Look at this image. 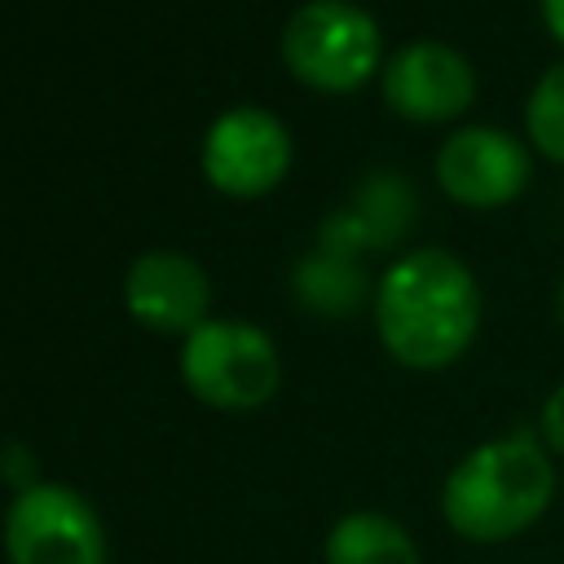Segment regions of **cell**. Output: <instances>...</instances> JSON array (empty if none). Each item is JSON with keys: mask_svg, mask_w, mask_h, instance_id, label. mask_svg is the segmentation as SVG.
Here are the masks:
<instances>
[{"mask_svg": "<svg viewBox=\"0 0 564 564\" xmlns=\"http://www.w3.org/2000/svg\"><path fill=\"white\" fill-rule=\"evenodd\" d=\"M480 326V286L471 269L441 247L401 256L375 291V330L405 370H445Z\"/></svg>", "mask_w": 564, "mask_h": 564, "instance_id": "1", "label": "cell"}, {"mask_svg": "<svg viewBox=\"0 0 564 564\" xmlns=\"http://www.w3.org/2000/svg\"><path fill=\"white\" fill-rule=\"evenodd\" d=\"M555 498L551 449L533 432H507L454 463L441 485L445 524L467 542H507L538 524Z\"/></svg>", "mask_w": 564, "mask_h": 564, "instance_id": "2", "label": "cell"}, {"mask_svg": "<svg viewBox=\"0 0 564 564\" xmlns=\"http://www.w3.org/2000/svg\"><path fill=\"white\" fill-rule=\"evenodd\" d=\"M379 26L361 4L308 0L286 18L282 57L291 75L317 93H352L379 70Z\"/></svg>", "mask_w": 564, "mask_h": 564, "instance_id": "3", "label": "cell"}, {"mask_svg": "<svg viewBox=\"0 0 564 564\" xmlns=\"http://www.w3.org/2000/svg\"><path fill=\"white\" fill-rule=\"evenodd\" d=\"M181 375L189 392L216 410H256L278 392L282 357L260 326L207 317L185 335Z\"/></svg>", "mask_w": 564, "mask_h": 564, "instance_id": "4", "label": "cell"}, {"mask_svg": "<svg viewBox=\"0 0 564 564\" xmlns=\"http://www.w3.org/2000/svg\"><path fill=\"white\" fill-rule=\"evenodd\" d=\"M9 564H106V529L66 485H26L4 516Z\"/></svg>", "mask_w": 564, "mask_h": 564, "instance_id": "5", "label": "cell"}, {"mask_svg": "<svg viewBox=\"0 0 564 564\" xmlns=\"http://www.w3.org/2000/svg\"><path fill=\"white\" fill-rule=\"evenodd\" d=\"M533 154L520 137L494 123H467L449 132L436 150V181L458 207L494 212L529 189Z\"/></svg>", "mask_w": 564, "mask_h": 564, "instance_id": "6", "label": "cell"}, {"mask_svg": "<svg viewBox=\"0 0 564 564\" xmlns=\"http://www.w3.org/2000/svg\"><path fill=\"white\" fill-rule=\"evenodd\" d=\"M291 167V137L260 106L225 110L203 137V176L229 198L269 194Z\"/></svg>", "mask_w": 564, "mask_h": 564, "instance_id": "7", "label": "cell"}, {"mask_svg": "<svg viewBox=\"0 0 564 564\" xmlns=\"http://www.w3.org/2000/svg\"><path fill=\"white\" fill-rule=\"evenodd\" d=\"M383 101L410 123H449L476 101V70L454 44L414 40L388 57Z\"/></svg>", "mask_w": 564, "mask_h": 564, "instance_id": "8", "label": "cell"}, {"mask_svg": "<svg viewBox=\"0 0 564 564\" xmlns=\"http://www.w3.org/2000/svg\"><path fill=\"white\" fill-rule=\"evenodd\" d=\"M123 300L141 326H150L159 335H189L207 322L212 282L189 256L150 251V256L132 260L128 282H123Z\"/></svg>", "mask_w": 564, "mask_h": 564, "instance_id": "9", "label": "cell"}, {"mask_svg": "<svg viewBox=\"0 0 564 564\" xmlns=\"http://www.w3.org/2000/svg\"><path fill=\"white\" fill-rule=\"evenodd\" d=\"M326 564H423L414 538L383 511H348L326 533Z\"/></svg>", "mask_w": 564, "mask_h": 564, "instance_id": "10", "label": "cell"}, {"mask_svg": "<svg viewBox=\"0 0 564 564\" xmlns=\"http://www.w3.org/2000/svg\"><path fill=\"white\" fill-rule=\"evenodd\" d=\"M524 132H529V145L564 167V62L546 66L538 75V84L529 88V101H524Z\"/></svg>", "mask_w": 564, "mask_h": 564, "instance_id": "11", "label": "cell"}, {"mask_svg": "<svg viewBox=\"0 0 564 564\" xmlns=\"http://www.w3.org/2000/svg\"><path fill=\"white\" fill-rule=\"evenodd\" d=\"M295 286H300L304 304H313L322 313H348L361 304V291H366L361 273L348 264V256H330V251L308 256L295 273Z\"/></svg>", "mask_w": 564, "mask_h": 564, "instance_id": "12", "label": "cell"}, {"mask_svg": "<svg viewBox=\"0 0 564 564\" xmlns=\"http://www.w3.org/2000/svg\"><path fill=\"white\" fill-rule=\"evenodd\" d=\"M538 436H542V445H546L551 454H564V383L546 397L542 419H538Z\"/></svg>", "mask_w": 564, "mask_h": 564, "instance_id": "13", "label": "cell"}, {"mask_svg": "<svg viewBox=\"0 0 564 564\" xmlns=\"http://www.w3.org/2000/svg\"><path fill=\"white\" fill-rule=\"evenodd\" d=\"M538 9H542V26L551 31V40L564 44V0H538Z\"/></svg>", "mask_w": 564, "mask_h": 564, "instance_id": "14", "label": "cell"}]
</instances>
